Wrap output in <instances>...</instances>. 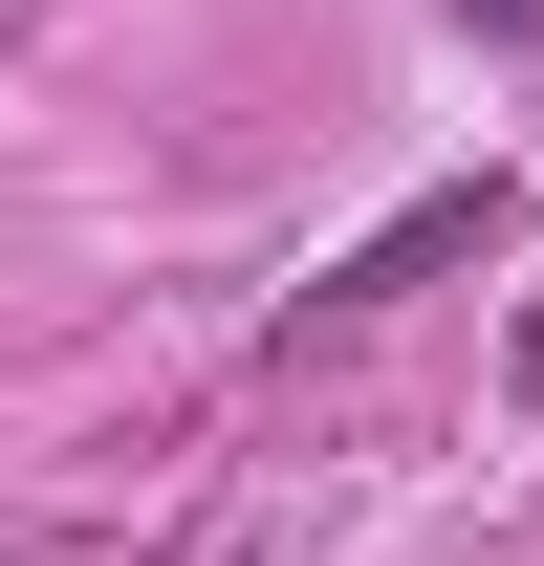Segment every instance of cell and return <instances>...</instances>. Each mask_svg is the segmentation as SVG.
<instances>
[{"label": "cell", "mask_w": 544, "mask_h": 566, "mask_svg": "<svg viewBox=\"0 0 544 566\" xmlns=\"http://www.w3.org/2000/svg\"><path fill=\"white\" fill-rule=\"evenodd\" d=\"M479 22H501V44H523V22H544V0H479Z\"/></svg>", "instance_id": "2"}, {"label": "cell", "mask_w": 544, "mask_h": 566, "mask_svg": "<svg viewBox=\"0 0 544 566\" xmlns=\"http://www.w3.org/2000/svg\"><path fill=\"white\" fill-rule=\"evenodd\" d=\"M479 240H501V175H436V197H414L393 240H348V262L305 283V305H393V283H436V262H479Z\"/></svg>", "instance_id": "1"}]
</instances>
